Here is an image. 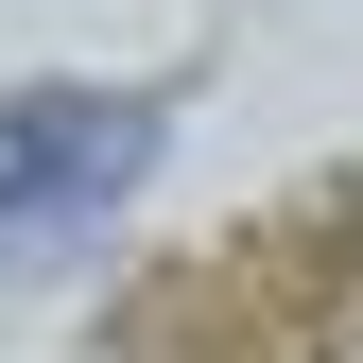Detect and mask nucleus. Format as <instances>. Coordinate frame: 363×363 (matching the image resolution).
Wrapping results in <instances>:
<instances>
[{"label": "nucleus", "mask_w": 363, "mask_h": 363, "mask_svg": "<svg viewBox=\"0 0 363 363\" xmlns=\"http://www.w3.org/2000/svg\"><path fill=\"white\" fill-rule=\"evenodd\" d=\"M156 156V104H104V86H0V277L52 259L69 225H104Z\"/></svg>", "instance_id": "nucleus-1"}]
</instances>
